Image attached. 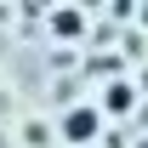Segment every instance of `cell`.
Here are the masks:
<instances>
[{
  "mask_svg": "<svg viewBox=\"0 0 148 148\" xmlns=\"http://www.w3.org/2000/svg\"><path fill=\"white\" fill-rule=\"evenodd\" d=\"M108 108H131V86H108Z\"/></svg>",
  "mask_w": 148,
  "mask_h": 148,
  "instance_id": "7a4b0ae2",
  "label": "cell"
},
{
  "mask_svg": "<svg viewBox=\"0 0 148 148\" xmlns=\"http://www.w3.org/2000/svg\"><path fill=\"white\" fill-rule=\"evenodd\" d=\"M80 29V12H57V34H74Z\"/></svg>",
  "mask_w": 148,
  "mask_h": 148,
  "instance_id": "3957f363",
  "label": "cell"
},
{
  "mask_svg": "<svg viewBox=\"0 0 148 148\" xmlns=\"http://www.w3.org/2000/svg\"><path fill=\"white\" fill-rule=\"evenodd\" d=\"M63 131H69V143H91V131H97V114H91V108H74Z\"/></svg>",
  "mask_w": 148,
  "mask_h": 148,
  "instance_id": "6da1fadb",
  "label": "cell"
}]
</instances>
